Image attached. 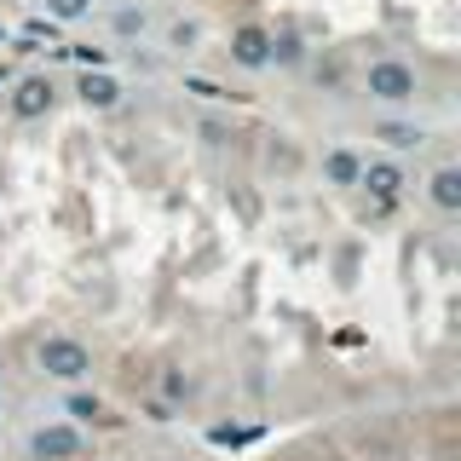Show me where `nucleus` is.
I'll return each instance as SVG.
<instances>
[{
  "instance_id": "obj_1",
  "label": "nucleus",
  "mask_w": 461,
  "mask_h": 461,
  "mask_svg": "<svg viewBox=\"0 0 461 461\" xmlns=\"http://www.w3.org/2000/svg\"><path fill=\"white\" fill-rule=\"evenodd\" d=\"M35 375L52 386H81L93 381V346L81 335H64V329H52V335L35 340Z\"/></svg>"
},
{
  "instance_id": "obj_2",
  "label": "nucleus",
  "mask_w": 461,
  "mask_h": 461,
  "mask_svg": "<svg viewBox=\"0 0 461 461\" xmlns=\"http://www.w3.org/2000/svg\"><path fill=\"white\" fill-rule=\"evenodd\" d=\"M364 98L381 110H410L415 98H421V76H415V64H403V58L381 52L364 64Z\"/></svg>"
},
{
  "instance_id": "obj_3",
  "label": "nucleus",
  "mask_w": 461,
  "mask_h": 461,
  "mask_svg": "<svg viewBox=\"0 0 461 461\" xmlns=\"http://www.w3.org/2000/svg\"><path fill=\"white\" fill-rule=\"evenodd\" d=\"M23 450H29V461H86L93 456V438H86V427H76V421H35L23 432Z\"/></svg>"
},
{
  "instance_id": "obj_4",
  "label": "nucleus",
  "mask_w": 461,
  "mask_h": 461,
  "mask_svg": "<svg viewBox=\"0 0 461 461\" xmlns=\"http://www.w3.org/2000/svg\"><path fill=\"white\" fill-rule=\"evenodd\" d=\"M410 185H415V173H410V162H403V156H393V150L364 156V167H357V191H369L375 202H398Z\"/></svg>"
},
{
  "instance_id": "obj_5",
  "label": "nucleus",
  "mask_w": 461,
  "mask_h": 461,
  "mask_svg": "<svg viewBox=\"0 0 461 461\" xmlns=\"http://www.w3.org/2000/svg\"><path fill=\"white\" fill-rule=\"evenodd\" d=\"M369 139L381 144V150H393V156H415V150L432 144V127L415 122V115H403V110H386V115L369 122Z\"/></svg>"
},
{
  "instance_id": "obj_6",
  "label": "nucleus",
  "mask_w": 461,
  "mask_h": 461,
  "mask_svg": "<svg viewBox=\"0 0 461 461\" xmlns=\"http://www.w3.org/2000/svg\"><path fill=\"white\" fill-rule=\"evenodd\" d=\"M52 104H58V86H52V76H12L6 81V110H12V122H41V115H52Z\"/></svg>"
},
{
  "instance_id": "obj_7",
  "label": "nucleus",
  "mask_w": 461,
  "mask_h": 461,
  "mask_svg": "<svg viewBox=\"0 0 461 461\" xmlns=\"http://www.w3.org/2000/svg\"><path fill=\"white\" fill-rule=\"evenodd\" d=\"M225 58H230L237 69H249V76L271 69V29H266V23H242V29H230Z\"/></svg>"
},
{
  "instance_id": "obj_8",
  "label": "nucleus",
  "mask_w": 461,
  "mask_h": 461,
  "mask_svg": "<svg viewBox=\"0 0 461 461\" xmlns=\"http://www.w3.org/2000/svg\"><path fill=\"white\" fill-rule=\"evenodd\" d=\"M76 98L93 115H110V110H122L127 86H122V76H110V69L98 64V69H81V76H76Z\"/></svg>"
},
{
  "instance_id": "obj_9",
  "label": "nucleus",
  "mask_w": 461,
  "mask_h": 461,
  "mask_svg": "<svg viewBox=\"0 0 461 461\" xmlns=\"http://www.w3.org/2000/svg\"><path fill=\"white\" fill-rule=\"evenodd\" d=\"M421 196H427V208L438 213V220H456V213H461V167L456 162H438L421 179Z\"/></svg>"
},
{
  "instance_id": "obj_10",
  "label": "nucleus",
  "mask_w": 461,
  "mask_h": 461,
  "mask_svg": "<svg viewBox=\"0 0 461 461\" xmlns=\"http://www.w3.org/2000/svg\"><path fill=\"white\" fill-rule=\"evenodd\" d=\"M357 167H364V150H357V144H329V150L317 156V173H323V185H335V191H357Z\"/></svg>"
},
{
  "instance_id": "obj_11",
  "label": "nucleus",
  "mask_w": 461,
  "mask_h": 461,
  "mask_svg": "<svg viewBox=\"0 0 461 461\" xmlns=\"http://www.w3.org/2000/svg\"><path fill=\"white\" fill-rule=\"evenodd\" d=\"M110 35L115 41H144L150 35V12L139 0H110Z\"/></svg>"
},
{
  "instance_id": "obj_12",
  "label": "nucleus",
  "mask_w": 461,
  "mask_h": 461,
  "mask_svg": "<svg viewBox=\"0 0 461 461\" xmlns=\"http://www.w3.org/2000/svg\"><path fill=\"white\" fill-rule=\"evenodd\" d=\"M64 421H76V427L104 421V398L86 393V381H81V386H64Z\"/></svg>"
},
{
  "instance_id": "obj_13",
  "label": "nucleus",
  "mask_w": 461,
  "mask_h": 461,
  "mask_svg": "<svg viewBox=\"0 0 461 461\" xmlns=\"http://www.w3.org/2000/svg\"><path fill=\"white\" fill-rule=\"evenodd\" d=\"M306 64V41L294 29H271V69H300Z\"/></svg>"
},
{
  "instance_id": "obj_14",
  "label": "nucleus",
  "mask_w": 461,
  "mask_h": 461,
  "mask_svg": "<svg viewBox=\"0 0 461 461\" xmlns=\"http://www.w3.org/2000/svg\"><path fill=\"white\" fill-rule=\"evenodd\" d=\"M41 12H47V23H86V18H93V0H41Z\"/></svg>"
},
{
  "instance_id": "obj_15",
  "label": "nucleus",
  "mask_w": 461,
  "mask_h": 461,
  "mask_svg": "<svg viewBox=\"0 0 461 461\" xmlns=\"http://www.w3.org/2000/svg\"><path fill=\"white\" fill-rule=\"evenodd\" d=\"M162 398L185 403V398H191V375H185V369H162Z\"/></svg>"
},
{
  "instance_id": "obj_16",
  "label": "nucleus",
  "mask_w": 461,
  "mask_h": 461,
  "mask_svg": "<svg viewBox=\"0 0 461 461\" xmlns=\"http://www.w3.org/2000/svg\"><path fill=\"white\" fill-rule=\"evenodd\" d=\"M196 41H202V29H196L191 18H179V23H173V29H167V47H173V52H191V47H196Z\"/></svg>"
},
{
  "instance_id": "obj_17",
  "label": "nucleus",
  "mask_w": 461,
  "mask_h": 461,
  "mask_svg": "<svg viewBox=\"0 0 461 461\" xmlns=\"http://www.w3.org/2000/svg\"><path fill=\"white\" fill-rule=\"evenodd\" d=\"M185 93H196V98H208V104H225V86L220 81H208V76H185Z\"/></svg>"
},
{
  "instance_id": "obj_18",
  "label": "nucleus",
  "mask_w": 461,
  "mask_h": 461,
  "mask_svg": "<svg viewBox=\"0 0 461 461\" xmlns=\"http://www.w3.org/2000/svg\"><path fill=\"white\" fill-rule=\"evenodd\" d=\"M144 421H156V427L179 421V403H167V398H150V403H144Z\"/></svg>"
},
{
  "instance_id": "obj_19",
  "label": "nucleus",
  "mask_w": 461,
  "mask_h": 461,
  "mask_svg": "<svg viewBox=\"0 0 461 461\" xmlns=\"http://www.w3.org/2000/svg\"><path fill=\"white\" fill-rule=\"evenodd\" d=\"M202 139H208V144H225L230 127H225V122H202Z\"/></svg>"
},
{
  "instance_id": "obj_20",
  "label": "nucleus",
  "mask_w": 461,
  "mask_h": 461,
  "mask_svg": "<svg viewBox=\"0 0 461 461\" xmlns=\"http://www.w3.org/2000/svg\"><path fill=\"white\" fill-rule=\"evenodd\" d=\"M0 386H6V357H0Z\"/></svg>"
},
{
  "instance_id": "obj_21",
  "label": "nucleus",
  "mask_w": 461,
  "mask_h": 461,
  "mask_svg": "<svg viewBox=\"0 0 461 461\" xmlns=\"http://www.w3.org/2000/svg\"><path fill=\"white\" fill-rule=\"evenodd\" d=\"M93 6H110V0H93Z\"/></svg>"
}]
</instances>
